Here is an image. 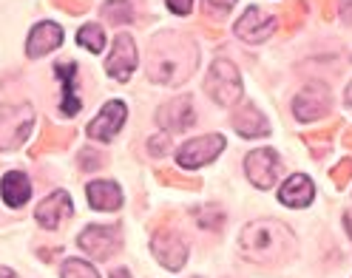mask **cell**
I'll return each instance as SVG.
<instances>
[{
	"label": "cell",
	"instance_id": "obj_7",
	"mask_svg": "<svg viewBox=\"0 0 352 278\" xmlns=\"http://www.w3.org/2000/svg\"><path fill=\"white\" fill-rule=\"evenodd\" d=\"M151 250L168 270H182L188 262V244L176 230H157L151 239Z\"/></svg>",
	"mask_w": 352,
	"mask_h": 278
},
{
	"label": "cell",
	"instance_id": "obj_14",
	"mask_svg": "<svg viewBox=\"0 0 352 278\" xmlns=\"http://www.w3.org/2000/svg\"><path fill=\"white\" fill-rule=\"evenodd\" d=\"M69 216H72V199H69V194H63V190L52 194L37 207V222L43 230H57L63 224V219H69Z\"/></svg>",
	"mask_w": 352,
	"mask_h": 278
},
{
	"label": "cell",
	"instance_id": "obj_5",
	"mask_svg": "<svg viewBox=\"0 0 352 278\" xmlns=\"http://www.w3.org/2000/svg\"><path fill=\"white\" fill-rule=\"evenodd\" d=\"M225 151V137L222 134H208L202 139H190L185 142L179 151H176V165L179 167H202L208 162H213L219 154Z\"/></svg>",
	"mask_w": 352,
	"mask_h": 278
},
{
	"label": "cell",
	"instance_id": "obj_22",
	"mask_svg": "<svg viewBox=\"0 0 352 278\" xmlns=\"http://www.w3.org/2000/svg\"><path fill=\"white\" fill-rule=\"evenodd\" d=\"M77 43L80 46H85L88 51H102V46H105V32L100 29V26H94V23H88V26H82L80 32H77Z\"/></svg>",
	"mask_w": 352,
	"mask_h": 278
},
{
	"label": "cell",
	"instance_id": "obj_30",
	"mask_svg": "<svg viewBox=\"0 0 352 278\" xmlns=\"http://www.w3.org/2000/svg\"><path fill=\"white\" fill-rule=\"evenodd\" d=\"M57 6H60V9H69L72 14H80L82 9H88L85 0H57Z\"/></svg>",
	"mask_w": 352,
	"mask_h": 278
},
{
	"label": "cell",
	"instance_id": "obj_15",
	"mask_svg": "<svg viewBox=\"0 0 352 278\" xmlns=\"http://www.w3.org/2000/svg\"><path fill=\"white\" fill-rule=\"evenodd\" d=\"M60 43H63V26L52 23V20H43V23L34 26L32 34H29L26 54L29 57H43V54L60 49Z\"/></svg>",
	"mask_w": 352,
	"mask_h": 278
},
{
	"label": "cell",
	"instance_id": "obj_35",
	"mask_svg": "<svg viewBox=\"0 0 352 278\" xmlns=\"http://www.w3.org/2000/svg\"><path fill=\"white\" fill-rule=\"evenodd\" d=\"M344 145H346V148H352V131L346 134V139H344Z\"/></svg>",
	"mask_w": 352,
	"mask_h": 278
},
{
	"label": "cell",
	"instance_id": "obj_17",
	"mask_svg": "<svg viewBox=\"0 0 352 278\" xmlns=\"http://www.w3.org/2000/svg\"><path fill=\"white\" fill-rule=\"evenodd\" d=\"M233 128L241 134V137H264L270 131V125H267V119H264V114L256 108L253 102H245L241 108L236 111V117H233Z\"/></svg>",
	"mask_w": 352,
	"mask_h": 278
},
{
	"label": "cell",
	"instance_id": "obj_13",
	"mask_svg": "<svg viewBox=\"0 0 352 278\" xmlns=\"http://www.w3.org/2000/svg\"><path fill=\"white\" fill-rule=\"evenodd\" d=\"M125 114H128L125 102H108L105 108L100 111V117H97L94 122H88L85 134L91 137V139L108 142L111 137H117V131H120V128L125 125Z\"/></svg>",
	"mask_w": 352,
	"mask_h": 278
},
{
	"label": "cell",
	"instance_id": "obj_19",
	"mask_svg": "<svg viewBox=\"0 0 352 278\" xmlns=\"http://www.w3.org/2000/svg\"><path fill=\"white\" fill-rule=\"evenodd\" d=\"M85 196L94 210H120L122 205V190L114 182H91L85 187Z\"/></svg>",
	"mask_w": 352,
	"mask_h": 278
},
{
	"label": "cell",
	"instance_id": "obj_4",
	"mask_svg": "<svg viewBox=\"0 0 352 278\" xmlns=\"http://www.w3.org/2000/svg\"><path fill=\"white\" fill-rule=\"evenodd\" d=\"M34 128V111L32 105H0V151H14L23 145Z\"/></svg>",
	"mask_w": 352,
	"mask_h": 278
},
{
	"label": "cell",
	"instance_id": "obj_2",
	"mask_svg": "<svg viewBox=\"0 0 352 278\" xmlns=\"http://www.w3.org/2000/svg\"><path fill=\"white\" fill-rule=\"evenodd\" d=\"M241 253L256 264H278L296 250V239L287 224L276 219H256L241 230Z\"/></svg>",
	"mask_w": 352,
	"mask_h": 278
},
{
	"label": "cell",
	"instance_id": "obj_34",
	"mask_svg": "<svg viewBox=\"0 0 352 278\" xmlns=\"http://www.w3.org/2000/svg\"><path fill=\"white\" fill-rule=\"evenodd\" d=\"M346 102L352 105V82H349V89H346Z\"/></svg>",
	"mask_w": 352,
	"mask_h": 278
},
{
	"label": "cell",
	"instance_id": "obj_29",
	"mask_svg": "<svg viewBox=\"0 0 352 278\" xmlns=\"http://www.w3.org/2000/svg\"><path fill=\"white\" fill-rule=\"evenodd\" d=\"M168 9H170L173 14H190L193 0H168Z\"/></svg>",
	"mask_w": 352,
	"mask_h": 278
},
{
	"label": "cell",
	"instance_id": "obj_28",
	"mask_svg": "<svg viewBox=\"0 0 352 278\" xmlns=\"http://www.w3.org/2000/svg\"><path fill=\"white\" fill-rule=\"evenodd\" d=\"M148 151H151L153 157H162V154L168 151V137H165V134H160V137H151V142H148Z\"/></svg>",
	"mask_w": 352,
	"mask_h": 278
},
{
	"label": "cell",
	"instance_id": "obj_16",
	"mask_svg": "<svg viewBox=\"0 0 352 278\" xmlns=\"http://www.w3.org/2000/svg\"><path fill=\"white\" fill-rule=\"evenodd\" d=\"M313 196H316V187H313V182L307 179L304 174L290 176L287 182L281 185V190H278V199L287 207H307L313 202Z\"/></svg>",
	"mask_w": 352,
	"mask_h": 278
},
{
	"label": "cell",
	"instance_id": "obj_24",
	"mask_svg": "<svg viewBox=\"0 0 352 278\" xmlns=\"http://www.w3.org/2000/svg\"><path fill=\"white\" fill-rule=\"evenodd\" d=\"M196 219H199V224H202V227L213 230V227H219V224L225 222V213H222V207L208 205V207H202V213H199V216H196Z\"/></svg>",
	"mask_w": 352,
	"mask_h": 278
},
{
	"label": "cell",
	"instance_id": "obj_27",
	"mask_svg": "<svg viewBox=\"0 0 352 278\" xmlns=\"http://www.w3.org/2000/svg\"><path fill=\"white\" fill-rule=\"evenodd\" d=\"M80 165H82L85 170H97V167L102 165V157H100V154H94L91 148H88V151H82V154H80Z\"/></svg>",
	"mask_w": 352,
	"mask_h": 278
},
{
	"label": "cell",
	"instance_id": "obj_25",
	"mask_svg": "<svg viewBox=\"0 0 352 278\" xmlns=\"http://www.w3.org/2000/svg\"><path fill=\"white\" fill-rule=\"evenodd\" d=\"M202 3H205V12H208L213 20H222V17L233 9L236 0H202Z\"/></svg>",
	"mask_w": 352,
	"mask_h": 278
},
{
	"label": "cell",
	"instance_id": "obj_8",
	"mask_svg": "<svg viewBox=\"0 0 352 278\" xmlns=\"http://www.w3.org/2000/svg\"><path fill=\"white\" fill-rule=\"evenodd\" d=\"M77 244H80V247H82L88 255H94V259L105 262L108 255H114V253L120 250L122 239H120V230H117V227L91 224V227H85V230L80 233Z\"/></svg>",
	"mask_w": 352,
	"mask_h": 278
},
{
	"label": "cell",
	"instance_id": "obj_11",
	"mask_svg": "<svg viewBox=\"0 0 352 278\" xmlns=\"http://www.w3.org/2000/svg\"><path fill=\"white\" fill-rule=\"evenodd\" d=\"M157 122L165 128L168 134H176V131H185L196 122V111H193V100L188 94L176 97L170 102H165L162 108L157 111Z\"/></svg>",
	"mask_w": 352,
	"mask_h": 278
},
{
	"label": "cell",
	"instance_id": "obj_33",
	"mask_svg": "<svg viewBox=\"0 0 352 278\" xmlns=\"http://www.w3.org/2000/svg\"><path fill=\"white\" fill-rule=\"evenodd\" d=\"M111 278H131V273H128V270H117Z\"/></svg>",
	"mask_w": 352,
	"mask_h": 278
},
{
	"label": "cell",
	"instance_id": "obj_3",
	"mask_svg": "<svg viewBox=\"0 0 352 278\" xmlns=\"http://www.w3.org/2000/svg\"><path fill=\"white\" fill-rule=\"evenodd\" d=\"M205 91L210 94L213 102L222 105V108H230V105H236L241 100V74L236 71L230 60H225V57L213 60L208 80H205Z\"/></svg>",
	"mask_w": 352,
	"mask_h": 278
},
{
	"label": "cell",
	"instance_id": "obj_26",
	"mask_svg": "<svg viewBox=\"0 0 352 278\" xmlns=\"http://www.w3.org/2000/svg\"><path fill=\"white\" fill-rule=\"evenodd\" d=\"M349 176H352V159H341L338 167H333V182H336V187H344Z\"/></svg>",
	"mask_w": 352,
	"mask_h": 278
},
{
	"label": "cell",
	"instance_id": "obj_12",
	"mask_svg": "<svg viewBox=\"0 0 352 278\" xmlns=\"http://www.w3.org/2000/svg\"><path fill=\"white\" fill-rule=\"evenodd\" d=\"M134 66H137V46H134V40H131V34H120L114 40L111 57H108V62H105V71L111 74L114 80L125 82V80H131Z\"/></svg>",
	"mask_w": 352,
	"mask_h": 278
},
{
	"label": "cell",
	"instance_id": "obj_9",
	"mask_svg": "<svg viewBox=\"0 0 352 278\" xmlns=\"http://www.w3.org/2000/svg\"><path fill=\"white\" fill-rule=\"evenodd\" d=\"M278 167H281V162H278L276 151H270V148H258V151L248 154V159H245L248 179H250L256 187H261V190H267V187L276 185Z\"/></svg>",
	"mask_w": 352,
	"mask_h": 278
},
{
	"label": "cell",
	"instance_id": "obj_18",
	"mask_svg": "<svg viewBox=\"0 0 352 278\" xmlns=\"http://www.w3.org/2000/svg\"><path fill=\"white\" fill-rule=\"evenodd\" d=\"M0 194H3V202L9 207H23L32 196V185L26 179V174H20V170H9L0 182Z\"/></svg>",
	"mask_w": 352,
	"mask_h": 278
},
{
	"label": "cell",
	"instance_id": "obj_20",
	"mask_svg": "<svg viewBox=\"0 0 352 278\" xmlns=\"http://www.w3.org/2000/svg\"><path fill=\"white\" fill-rule=\"evenodd\" d=\"M57 77L63 80V117H74L82 108V100L74 91V77H77L74 62H60V66H57Z\"/></svg>",
	"mask_w": 352,
	"mask_h": 278
},
{
	"label": "cell",
	"instance_id": "obj_23",
	"mask_svg": "<svg viewBox=\"0 0 352 278\" xmlns=\"http://www.w3.org/2000/svg\"><path fill=\"white\" fill-rule=\"evenodd\" d=\"M63 278H100L91 264H85L82 259H69L63 264Z\"/></svg>",
	"mask_w": 352,
	"mask_h": 278
},
{
	"label": "cell",
	"instance_id": "obj_32",
	"mask_svg": "<svg viewBox=\"0 0 352 278\" xmlns=\"http://www.w3.org/2000/svg\"><path fill=\"white\" fill-rule=\"evenodd\" d=\"M0 278H17L12 270H6V267H0Z\"/></svg>",
	"mask_w": 352,
	"mask_h": 278
},
{
	"label": "cell",
	"instance_id": "obj_6",
	"mask_svg": "<svg viewBox=\"0 0 352 278\" xmlns=\"http://www.w3.org/2000/svg\"><path fill=\"white\" fill-rule=\"evenodd\" d=\"M329 105H333V97H329L327 85L324 82H310V85H304L301 94L293 100V114L301 122H316L329 111Z\"/></svg>",
	"mask_w": 352,
	"mask_h": 278
},
{
	"label": "cell",
	"instance_id": "obj_21",
	"mask_svg": "<svg viewBox=\"0 0 352 278\" xmlns=\"http://www.w3.org/2000/svg\"><path fill=\"white\" fill-rule=\"evenodd\" d=\"M102 14L111 20V23L122 26V23H131V20L137 17V6H134V0H111L108 6H102Z\"/></svg>",
	"mask_w": 352,
	"mask_h": 278
},
{
	"label": "cell",
	"instance_id": "obj_31",
	"mask_svg": "<svg viewBox=\"0 0 352 278\" xmlns=\"http://www.w3.org/2000/svg\"><path fill=\"white\" fill-rule=\"evenodd\" d=\"M341 20L352 26V0H341Z\"/></svg>",
	"mask_w": 352,
	"mask_h": 278
},
{
	"label": "cell",
	"instance_id": "obj_10",
	"mask_svg": "<svg viewBox=\"0 0 352 278\" xmlns=\"http://www.w3.org/2000/svg\"><path fill=\"white\" fill-rule=\"evenodd\" d=\"M273 32H276V17L264 14L258 6H250L245 14L239 17V23H236V34L245 43H253V46L264 43Z\"/></svg>",
	"mask_w": 352,
	"mask_h": 278
},
{
	"label": "cell",
	"instance_id": "obj_1",
	"mask_svg": "<svg viewBox=\"0 0 352 278\" xmlns=\"http://www.w3.org/2000/svg\"><path fill=\"white\" fill-rule=\"evenodd\" d=\"M196 66H199V49H196V43L190 37L176 32H162L151 40L148 77L153 82H162V85L185 82L196 71Z\"/></svg>",
	"mask_w": 352,
	"mask_h": 278
}]
</instances>
